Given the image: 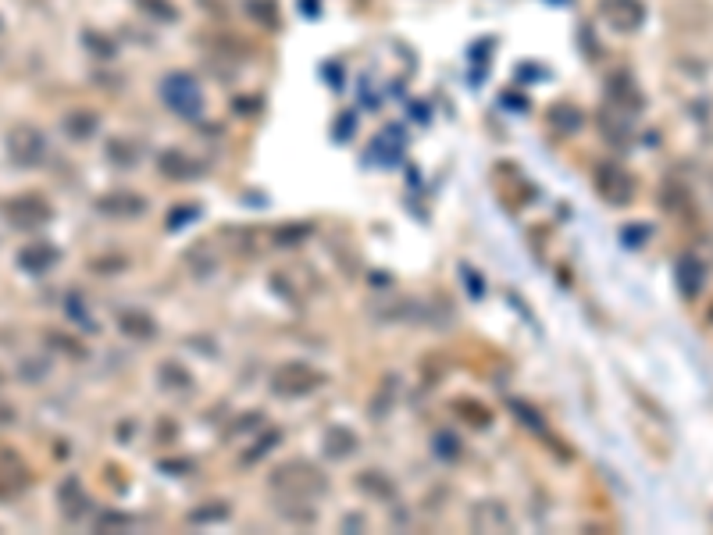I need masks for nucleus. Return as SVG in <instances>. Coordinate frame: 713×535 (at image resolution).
Wrapping results in <instances>:
<instances>
[]
</instances>
